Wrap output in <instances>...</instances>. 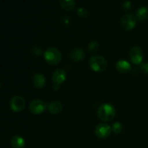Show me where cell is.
Instances as JSON below:
<instances>
[{
    "instance_id": "ba28073f",
    "label": "cell",
    "mask_w": 148,
    "mask_h": 148,
    "mask_svg": "<svg viewBox=\"0 0 148 148\" xmlns=\"http://www.w3.org/2000/svg\"><path fill=\"white\" fill-rule=\"evenodd\" d=\"M10 106L12 111L14 112H20L25 107V101L22 96L15 95L10 99Z\"/></svg>"
},
{
    "instance_id": "603a6c76",
    "label": "cell",
    "mask_w": 148,
    "mask_h": 148,
    "mask_svg": "<svg viewBox=\"0 0 148 148\" xmlns=\"http://www.w3.org/2000/svg\"><path fill=\"white\" fill-rule=\"evenodd\" d=\"M62 22H63V25L64 26H68L70 24V19L68 17H64L62 19Z\"/></svg>"
},
{
    "instance_id": "d6986e66",
    "label": "cell",
    "mask_w": 148,
    "mask_h": 148,
    "mask_svg": "<svg viewBox=\"0 0 148 148\" xmlns=\"http://www.w3.org/2000/svg\"><path fill=\"white\" fill-rule=\"evenodd\" d=\"M98 47H99V45L96 40H92L88 44V49L90 52H95L98 49Z\"/></svg>"
},
{
    "instance_id": "3957f363",
    "label": "cell",
    "mask_w": 148,
    "mask_h": 148,
    "mask_svg": "<svg viewBox=\"0 0 148 148\" xmlns=\"http://www.w3.org/2000/svg\"><path fill=\"white\" fill-rule=\"evenodd\" d=\"M90 68L95 72H103L108 66V62L101 56H93L89 60Z\"/></svg>"
},
{
    "instance_id": "9c48e42d",
    "label": "cell",
    "mask_w": 148,
    "mask_h": 148,
    "mask_svg": "<svg viewBox=\"0 0 148 148\" xmlns=\"http://www.w3.org/2000/svg\"><path fill=\"white\" fill-rule=\"evenodd\" d=\"M46 103L40 99L33 100L29 104V110L33 114H40L46 109Z\"/></svg>"
},
{
    "instance_id": "e0dca14e",
    "label": "cell",
    "mask_w": 148,
    "mask_h": 148,
    "mask_svg": "<svg viewBox=\"0 0 148 148\" xmlns=\"http://www.w3.org/2000/svg\"><path fill=\"white\" fill-rule=\"evenodd\" d=\"M112 131L115 134H120L123 131V125L120 122H115L113 124Z\"/></svg>"
},
{
    "instance_id": "8fae6325",
    "label": "cell",
    "mask_w": 148,
    "mask_h": 148,
    "mask_svg": "<svg viewBox=\"0 0 148 148\" xmlns=\"http://www.w3.org/2000/svg\"><path fill=\"white\" fill-rule=\"evenodd\" d=\"M116 69L120 73L127 74L131 71L132 65L127 61L121 59V60L118 61L116 62Z\"/></svg>"
},
{
    "instance_id": "2e32d148",
    "label": "cell",
    "mask_w": 148,
    "mask_h": 148,
    "mask_svg": "<svg viewBox=\"0 0 148 148\" xmlns=\"http://www.w3.org/2000/svg\"><path fill=\"white\" fill-rule=\"evenodd\" d=\"M62 8L66 11H72L75 7V0H59Z\"/></svg>"
},
{
    "instance_id": "7c38bea8",
    "label": "cell",
    "mask_w": 148,
    "mask_h": 148,
    "mask_svg": "<svg viewBox=\"0 0 148 148\" xmlns=\"http://www.w3.org/2000/svg\"><path fill=\"white\" fill-rule=\"evenodd\" d=\"M85 53L83 49L80 48H75L71 51L69 53V57L73 62H80L85 58Z\"/></svg>"
},
{
    "instance_id": "30bf717a",
    "label": "cell",
    "mask_w": 148,
    "mask_h": 148,
    "mask_svg": "<svg viewBox=\"0 0 148 148\" xmlns=\"http://www.w3.org/2000/svg\"><path fill=\"white\" fill-rule=\"evenodd\" d=\"M32 82L35 88L37 89H41L46 85V77L43 74H34L32 77Z\"/></svg>"
},
{
    "instance_id": "9a60e30c",
    "label": "cell",
    "mask_w": 148,
    "mask_h": 148,
    "mask_svg": "<svg viewBox=\"0 0 148 148\" xmlns=\"http://www.w3.org/2000/svg\"><path fill=\"white\" fill-rule=\"evenodd\" d=\"M137 20L140 21H145L148 20V7L143 6L140 7L136 12L135 14Z\"/></svg>"
},
{
    "instance_id": "277c9868",
    "label": "cell",
    "mask_w": 148,
    "mask_h": 148,
    "mask_svg": "<svg viewBox=\"0 0 148 148\" xmlns=\"http://www.w3.org/2000/svg\"><path fill=\"white\" fill-rule=\"evenodd\" d=\"M137 24V17L133 14H126L121 17L120 20V25L123 30H131L134 28Z\"/></svg>"
},
{
    "instance_id": "7402d4cb",
    "label": "cell",
    "mask_w": 148,
    "mask_h": 148,
    "mask_svg": "<svg viewBox=\"0 0 148 148\" xmlns=\"http://www.w3.org/2000/svg\"><path fill=\"white\" fill-rule=\"evenodd\" d=\"M32 52L36 56H38V55H40L42 53L41 49L38 46H33V49H32Z\"/></svg>"
},
{
    "instance_id": "5b68a950",
    "label": "cell",
    "mask_w": 148,
    "mask_h": 148,
    "mask_svg": "<svg viewBox=\"0 0 148 148\" xmlns=\"http://www.w3.org/2000/svg\"><path fill=\"white\" fill-rule=\"evenodd\" d=\"M52 81L53 82V89L58 90L60 88V85L65 82L66 79V73L64 69H58L53 72L51 77Z\"/></svg>"
},
{
    "instance_id": "ac0fdd59",
    "label": "cell",
    "mask_w": 148,
    "mask_h": 148,
    "mask_svg": "<svg viewBox=\"0 0 148 148\" xmlns=\"http://www.w3.org/2000/svg\"><path fill=\"white\" fill-rule=\"evenodd\" d=\"M77 14L79 17H82V18H85L88 16V11L84 7H79L77 10Z\"/></svg>"
},
{
    "instance_id": "ffe728a7",
    "label": "cell",
    "mask_w": 148,
    "mask_h": 148,
    "mask_svg": "<svg viewBox=\"0 0 148 148\" xmlns=\"http://www.w3.org/2000/svg\"><path fill=\"white\" fill-rule=\"evenodd\" d=\"M140 69L143 73H144L145 75H148V62L142 63L140 66Z\"/></svg>"
},
{
    "instance_id": "6da1fadb",
    "label": "cell",
    "mask_w": 148,
    "mask_h": 148,
    "mask_svg": "<svg viewBox=\"0 0 148 148\" xmlns=\"http://www.w3.org/2000/svg\"><path fill=\"white\" fill-rule=\"evenodd\" d=\"M97 114L101 121L105 122L111 121L116 116V108L111 103H106L98 107Z\"/></svg>"
},
{
    "instance_id": "4fadbf2b",
    "label": "cell",
    "mask_w": 148,
    "mask_h": 148,
    "mask_svg": "<svg viewBox=\"0 0 148 148\" xmlns=\"http://www.w3.org/2000/svg\"><path fill=\"white\" fill-rule=\"evenodd\" d=\"M62 108H63L62 104L59 101H53L48 105V110L49 113L53 115H57L62 112Z\"/></svg>"
},
{
    "instance_id": "52a82bcc",
    "label": "cell",
    "mask_w": 148,
    "mask_h": 148,
    "mask_svg": "<svg viewBox=\"0 0 148 148\" xmlns=\"http://www.w3.org/2000/svg\"><path fill=\"white\" fill-rule=\"evenodd\" d=\"M144 52L140 46H134L130 49V58L134 64H141L143 63Z\"/></svg>"
},
{
    "instance_id": "8992f818",
    "label": "cell",
    "mask_w": 148,
    "mask_h": 148,
    "mask_svg": "<svg viewBox=\"0 0 148 148\" xmlns=\"http://www.w3.org/2000/svg\"><path fill=\"white\" fill-rule=\"evenodd\" d=\"M111 132H112V128L106 123L98 124L95 130V135L97 136L98 138L101 139V140L108 138L111 135Z\"/></svg>"
},
{
    "instance_id": "5bb4252c",
    "label": "cell",
    "mask_w": 148,
    "mask_h": 148,
    "mask_svg": "<svg viewBox=\"0 0 148 148\" xmlns=\"http://www.w3.org/2000/svg\"><path fill=\"white\" fill-rule=\"evenodd\" d=\"M10 145L13 148H23L25 145V141L21 136L14 135L10 140Z\"/></svg>"
},
{
    "instance_id": "44dd1931",
    "label": "cell",
    "mask_w": 148,
    "mask_h": 148,
    "mask_svg": "<svg viewBox=\"0 0 148 148\" xmlns=\"http://www.w3.org/2000/svg\"><path fill=\"white\" fill-rule=\"evenodd\" d=\"M122 7V9L124 10V11H128L131 9L132 7V3L130 1H124V3L121 5Z\"/></svg>"
},
{
    "instance_id": "7a4b0ae2",
    "label": "cell",
    "mask_w": 148,
    "mask_h": 148,
    "mask_svg": "<svg viewBox=\"0 0 148 148\" xmlns=\"http://www.w3.org/2000/svg\"><path fill=\"white\" fill-rule=\"evenodd\" d=\"M44 59L49 64L54 66L58 64L62 60V53L55 47H49L43 53Z\"/></svg>"
}]
</instances>
